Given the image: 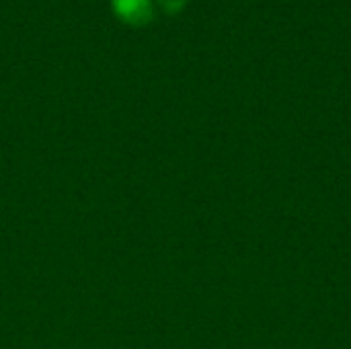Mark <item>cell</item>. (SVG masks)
Instances as JSON below:
<instances>
[{"label":"cell","mask_w":351,"mask_h":349,"mask_svg":"<svg viewBox=\"0 0 351 349\" xmlns=\"http://www.w3.org/2000/svg\"><path fill=\"white\" fill-rule=\"evenodd\" d=\"M158 4H160L167 12H179V10L187 4V0H158Z\"/></svg>","instance_id":"cell-2"},{"label":"cell","mask_w":351,"mask_h":349,"mask_svg":"<svg viewBox=\"0 0 351 349\" xmlns=\"http://www.w3.org/2000/svg\"><path fill=\"white\" fill-rule=\"evenodd\" d=\"M111 6L113 12L132 27H142L154 16L152 0H111Z\"/></svg>","instance_id":"cell-1"}]
</instances>
